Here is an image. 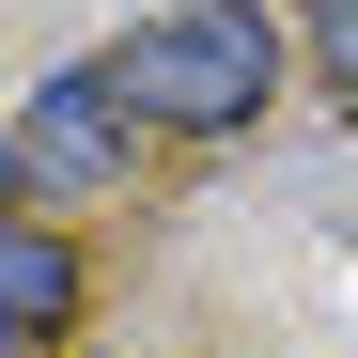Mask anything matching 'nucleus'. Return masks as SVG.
Returning <instances> with one entry per match:
<instances>
[{"label": "nucleus", "mask_w": 358, "mask_h": 358, "mask_svg": "<svg viewBox=\"0 0 358 358\" xmlns=\"http://www.w3.org/2000/svg\"><path fill=\"white\" fill-rule=\"evenodd\" d=\"M94 78H109L125 125H187V141H218V125H250V109L280 94V31L250 16V0H171V16H141Z\"/></svg>", "instance_id": "1"}, {"label": "nucleus", "mask_w": 358, "mask_h": 358, "mask_svg": "<svg viewBox=\"0 0 358 358\" xmlns=\"http://www.w3.org/2000/svg\"><path fill=\"white\" fill-rule=\"evenodd\" d=\"M312 31H327V63H343V94H358V0H312Z\"/></svg>", "instance_id": "4"}, {"label": "nucleus", "mask_w": 358, "mask_h": 358, "mask_svg": "<svg viewBox=\"0 0 358 358\" xmlns=\"http://www.w3.org/2000/svg\"><path fill=\"white\" fill-rule=\"evenodd\" d=\"M63 327H78V250L0 218V343H63Z\"/></svg>", "instance_id": "3"}, {"label": "nucleus", "mask_w": 358, "mask_h": 358, "mask_svg": "<svg viewBox=\"0 0 358 358\" xmlns=\"http://www.w3.org/2000/svg\"><path fill=\"white\" fill-rule=\"evenodd\" d=\"M125 171V109H109V78L78 63V78H47L31 94V125L0 141V187H109Z\"/></svg>", "instance_id": "2"}]
</instances>
